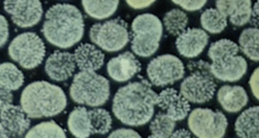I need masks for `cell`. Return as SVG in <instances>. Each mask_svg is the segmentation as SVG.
Masks as SVG:
<instances>
[{
	"label": "cell",
	"mask_w": 259,
	"mask_h": 138,
	"mask_svg": "<svg viewBox=\"0 0 259 138\" xmlns=\"http://www.w3.org/2000/svg\"><path fill=\"white\" fill-rule=\"evenodd\" d=\"M158 94L144 78L119 88L113 98L112 111L122 124L140 127L152 120Z\"/></svg>",
	"instance_id": "obj_1"
},
{
	"label": "cell",
	"mask_w": 259,
	"mask_h": 138,
	"mask_svg": "<svg viewBox=\"0 0 259 138\" xmlns=\"http://www.w3.org/2000/svg\"><path fill=\"white\" fill-rule=\"evenodd\" d=\"M42 33L52 45L62 50L70 49L85 34L83 14L72 5H54L45 13Z\"/></svg>",
	"instance_id": "obj_2"
},
{
	"label": "cell",
	"mask_w": 259,
	"mask_h": 138,
	"mask_svg": "<svg viewBox=\"0 0 259 138\" xmlns=\"http://www.w3.org/2000/svg\"><path fill=\"white\" fill-rule=\"evenodd\" d=\"M67 106L63 89L45 81L27 85L21 94L20 107L29 118L53 117L62 113Z\"/></svg>",
	"instance_id": "obj_3"
},
{
	"label": "cell",
	"mask_w": 259,
	"mask_h": 138,
	"mask_svg": "<svg viewBox=\"0 0 259 138\" xmlns=\"http://www.w3.org/2000/svg\"><path fill=\"white\" fill-rule=\"evenodd\" d=\"M69 94L74 103L97 108L108 102L110 83L97 72L79 71L73 78Z\"/></svg>",
	"instance_id": "obj_4"
},
{
	"label": "cell",
	"mask_w": 259,
	"mask_h": 138,
	"mask_svg": "<svg viewBox=\"0 0 259 138\" xmlns=\"http://www.w3.org/2000/svg\"><path fill=\"white\" fill-rule=\"evenodd\" d=\"M188 76L180 85V94L190 104H204L211 101L217 89L215 79L210 71V64L200 60L189 62Z\"/></svg>",
	"instance_id": "obj_5"
},
{
	"label": "cell",
	"mask_w": 259,
	"mask_h": 138,
	"mask_svg": "<svg viewBox=\"0 0 259 138\" xmlns=\"http://www.w3.org/2000/svg\"><path fill=\"white\" fill-rule=\"evenodd\" d=\"M163 25L153 14H142L133 20L130 33L131 48L135 56L149 58L159 49Z\"/></svg>",
	"instance_id": "obj_6"
},
{
	"label": "cell",
	"mask_w": 259,
	"mask_h": 138,
	"mask_svg": "<svg viewBox=\"0 0 259 138\" xmlns=\"http://www.w3.org/2000/svg\"><path fill=\"white\" fill-rule=\"evenodd\" d=\"M92 43L108 53L119 52L130 42L128 25L120 17L95 23L89 32Z\"/></svg>",
	"instance_id": "obj_7"
},
{
	"label": "cell",
	"mask_w": 259,
	"mask_h": 138,
	"mask_svg": "<svg viewBox=\"0 0 259 138\" xmlns=\"http://www.w3.org/2000/svg\"><path fill=\"white\" fill-rule=\"evenodd\" d=\"M9 55L24 69H34L42 64L46 55L43 40L32 32L15 37L9 46Z\"/></svg>",
	"instance_id": "obj_8"
},
{
	"label": "cell",
	"mask_w": 259,
	"mask_h": 138,
	"mask_svg": "<svg viewBox=\"0 0 259 138\" xmlns=\"http://www.w3.org/2000/svg\"><path fill=\"white\" fill-rule=\"evenodd\" d=\"M188 128L197 138H223L228 119L220 110L197 108L188 114Z\"/></svg>",
	"instance_id": "obj_9"
},
{
	"label": "cell",
	"mask_w": 259,
	"mask_h": 138,
	"mask_svg": "<svg viewBox=\"0 0 259 138\" xmlns=\"http://www.w3.org/2000/svg\"><path fill=\"white\" fill-rule=\"evenodd\" d=\"M182 61L174 55H162L153 59L147 67V74L151 85L166 87L180 81L185 75Z\"/></svg>",
	"instance_id": "obj_10"
},
{
	"label": "cell",
	"mask_w": 259,
	"mask_h": 138,
	"mask_svg": "<svg viewBox=\"0 0 259 138\" xmlns=\"http://www.w3.org/2000/svg\"><path fill=\"white\" fill-rule=\"evenodd\" d=\"M4 8L14 24L22 28L37 25L43 16V7L39 0H6Z\"/></svg>",
	"instance_id": "obj_11"
},
{
	"label": "cell",
	"mask_w": 259,
	"mask_h": 138,
	"mask_svg": "<svg viewBox=\"0 0 259 138\" xmlns=\"http://www.w3.org/2000/svg\"><path fill=\"white\" fill-rule=\"evenodd\" d=\"M30 127V118L20 106L10 105L0 111V129L6 138H24Z\"/></svg>",
	"instance_id": "obj_12"
},
{
	"label": "cell",
	"mask_w": 259,
	"mask_h": 138,
	"mask_svg": "<svg viewBox=\"0 0 259 138\" xmlns=\"http://www.w3.org/2000/svg\"><path fill=\"white\" fill-rule=\"evenodd\" d=\"M247 70L248 63L246 59L238 55L210 63V71L213 78L221 82H238L244 78Z\"/></svg>",
	"instance_id": "obj_13"
},
{
	"label": "cell",
	"mask_w": 259,
	"mask_h": 138,
	"mask_svg": "<svg viewBox=\"0 0 259 138\" xmlns=\"http://www.w3.org/2000/svg\"><path fill=\"white\" fill-rule=\"evenodd\" d=\"M141 70V64L131 52L122 53L112 58L107 64V72L115 82H127L132 80Z\"/></svg>",
	"instance_id": "obj_14"
},
{
	"label": "cell",
	"mask_w": 259,
	"mask_h": 138,
	"mask_svg": "<svg viewBox=\"0 0 259 138\" xmlns=\"http://www.w3.org/2000/svg\"><path fill=\"white\" fill-rule=\"evenodd\" d=\"M156 105L175 121L183 120L190 112V104L175 88L162 90L158 95Z\"/></svg>",
	"instance_id": "obj_15"
},
{
	"label": "cell",
	"mask_w": 259,
	"mask_h": 138,
	"mask_svg": "<svg viewBox=\"0 0 259 138\" xmlns=\"http://www.w3.org/2000/svg\"><path fill=\"white\" fill-rule=\"evenodd\" d=\"M209 36L204 29L198 27L186 28L178 36L176 48L179 54L185 58L193 59L199 57L208 44Z\"/></svg>",
	"instance_id": "obj_16"
},
{
	"label": "cell",
	"mask_w": 259,
	"mask_h": 138,
	"mask_svg": "<svg viewBox=\"0 0 259 138\" xmlns=\"http://www.w3.org/2000/svg\"><path fill=\"white\" fill-rule=\"evenodd\" d=\"M75 60L73 54L56 51L47 58L45 62L46 74L55 82L69 80L75 71Z\"/></svg>",
	"instance_id": "obj_17"
},
{
	"label": "cell",
	"mask_w": 259,
	"mask_h": 138,
	"mask_svg": "<svg viewBox=\"0 0 259 138\" xmlns=\"http://www.w3.org/2000/svg\"><path fill=\"white\" fill-rule=\"evenodd\" d=\"M215 6L217 10L227 19H229L234 26H244L251 21L252 3L250 0H244V2L219 0Z\"/></svg>",
	"instance_id": "obj_18"
},
{
	"label": "cell",
	"mask_w": 259,
	"mask_h": 138,
	"mask_svg": "<svg viewBox=\"0 0 259 138\" xmlns=\"http://www.w3.org/2000/svg\"><path fill=\"white\" fill-rule=\"evenodd\" d=\"M75 64L80 71H96L105 63L104 53L90 43L78 45L73 54Z\"/></svg>",
	"instance_id": "obj_19"
},
{
	"label": "cell",
	"mask_w": 259,
	"mask_h": 138,
	"mask_svg": "<svg viewBox=\"0 0 259 138\" xmlns=\"http://www.w3.org/2000/svg\"><path fill=\"white\" fill-rule=\"evenodd\" d=\"M248 101L247 91L241 86L225 85L218 91V102L226 112H239L245 108Z\"/></svg>",
	"instance_id": "obj_20"
},
{
	"label": "cell",
	"mask_w": 259,
	"mask_h": 138,
	"mask_svg": "<svg viewBox=\"0 0 259 138\" xmlns=\"http://www.w3.org/2000/svg\"><path fill=\"white\" fill-rule=\"evenodd\" d=\"M258 106L242 112L235 121V133L239 138H259Z\"/></svg>",
	"instance_id": "obj_21"
},
{
	"label": "cell",
	"mask_w": 259,
	"mask_h": 138,
	"mask_svg": "<svg viewBox=\"0 0 259 138\" xmlns=\"http://www.w3.org/2000/svg\"><path fill=\"white\" fill-rule=\"evenodd\" d=\"M68 129L75 138H89L91 134V125L89 110L84 106H78L69 113Z\"/></svg>",
	"instance_id": "obj_22"
},
{
	"label": "cell",
	"mask_w": 259,
	"mask_h": 138,
	"mask_svg": "<svg viewBox=\"0 0 259 138\" xmlns=\"http://www.w3.org/2000/svg\"><path fill=\"white\" fill-rule=\"evenodd\" d=\"M258 38L259 32L256 27L244 29L238 38V50L254 62H257L259 60Z\"/></svg>",
	"instance_id": "obj_23"
},
{
	"label": "cell",
	"mask_w": 259,
	"mask_h": 138,
	"mask_svg": "<svg viewBox=\"0 0 259 138\" xmlns=\"http://www.w3.org/2000/svg\"><path fill=\"white\" fill-rule=\"evenodd\" d=\"M24 84L23 72L13 63L5 62L0 64V85L15 91L21 88Z\"/></svg>",
	"instance_id": "obj_24"
},
{
	"label": "cell",
	"mask_w": 259,
	"mask_h": 138,
	"mask_svg": "<svg viewBox=\"0 0 259 138\" xmlns=\"http://www.w3.org/2000/svg\"><path fill=\"white\" fill-rule=\"evenodd\" d=\"M82 6L90 17L102 20L111 17L117 11L119 2L118 0H113V2H89V0H84V2H82Z\"/></svg>",
	"instance_id": "obj_25"
},
{
	"label": "cell",
	"mask_w": 259,
	"mask_h": 138,
	"mask_svg": "<svg viewBox=\"0 0 259 138\" xmlns=\"http://www.w3.org/2000/svg\"><path fill=\"white\" fill-rule=\"evenodd\" d=\"M201 24L204 30L210 34H221L228 25V19L217 9L210 8L202 13Z\"/></svg>",
	"instance_id": "obj_26"
},
{
	"label": "cell",
	"mask_w": 259,
	"mask_h": 138,
	"mask_svg": "<svg viewBox=\"0 0 259 138\" xmlns=\"http://www.w3.org/2000/svg\"><path fill=\"white\" fill-rule=\"evenodd\" d=\"M162 25H164L169 35L178 37L187 28L188 16L182 10L172 9L164 15Z\"/></svg>",
	"instance_id": "obj_27"
},
{
	"label": "cell",
	"mask_w": 259,
	"mask_h": 138,
	"mask_svg": "<svg viewBox=\"0 0 259 138\" xmlns=\"http://www.w3.org/2000/svg\"><path fill=\"white\" fill-rule=\"evenodd\" d=\"M24 138H67L66 133L56 121H43L27 131Z\"/></svg>",
	"instance_id": "obj_28"
},
{
	"label": "cell",
	"mask_w": 259,
	"mask_h": 138,
	"mask_svg": "<svg viewBox=\"0 0 259 138\" xmlns=\"http://www.w3.org/2000/svg\"><path fill=\"white\" fill-rule=\"evenodd\" d=\"M239 53L238 46L235 42L229 39H221L210 45L208 51V57L211 62L237 56Z\"/></svg>",
	"instance_id": "obj_29"
},
{
	"label": "cell",
	"mask_w": 259,
	"mask_h": 138,
	"mask_svg": "<svg viewBox=\"0 0 259 138\" xmlns=\"http://www.w3.org/2000/svg\"><path fill=\"white\" fill-rule=\"evenodd\" d=\"M90 125H91V134H101L105 135L109 133L112 128V116L111 114L103 108H92L89 110Z\"/></svg>",
	"instance_id": "obj_30"
},
{
	"label": "cell",
	"mask_w": 259,
	"mask_h": 138,
	"mask_svg": "<svg viewBox=\"0 0 259 138\" xmlns=\"http://www.w3.org/2000/svg\"><path fill=\"white\" fill-rule=\"evenodd\" d=\"M150 130L152 135L159 138H170L176 130V121L164 112H159L152 119Z\"/></svg>",
	"instance_id": "obj_31"
},
{
	"label": "cell",
	"mask_w": 259,
	"mask_h": 138,
	"mask_svg": "<svg viewBox=\"0 0 259 138\" xmlns=\"http://www.w3.org/2000/svg\"><path fill=\"white\" fill-rule=\"evenodd\" d=\"M175 5L179 6L180 8H182L185 11H189V12H193V11H199L201 9H203L205 7V5L207 4V2L203 0V2H186V0H174L172 2Z\"/></svg>",
	"instance_id": "obj_32"
},
{
	"label": "cell",
	"mask_w": 259,
	"mask_h": 138,
	"mask_svg": "<svg viewBox=\"0 0 259 138\" xmlns=\"http://www.w3.org/2000/svg\"><path fill=\"white\" fill-rule=\"evenodd\" d=\"M13 94L12 91L0 85V111L7 108L8 106L13 104Z\"/></svg>",
	"instance_id": "obj_33"
},
{
	"label": "cell",
	"mask_w": 259,
	"mask_h": 138,
	"mask_svg": "<svg viewBox=\"0 0 259 138\" xmlns=\"http://www.w3.org/2000/svg\"><path fill=\"white\" fill-rule=\"evenodd\" d=\"M10 37V29L7 18L4 15H0V48L8 42Z\"/></svg>",
	"instance_id": "obj_34"
},
{
	"label": "cell",
	"mask_w": 259,
	"mask_h": 138,
	"mask_svg": "<svg viewBox=\"0 0 259 138\" xmlns=\"http://www.w3.org/2000/svg\"><path fill=\"white\" fill-rule=\"evenodd\" d=\"M107 138H142L136 131L132 129H117L113 131Z\"/></svg>",
	"instance_id": "obj_35"
},
{
	"label": "cell",
	"mask_w": 259,
	"mask_h": 138,
	"mask_svg": "<svg viewBox=\"0 0 259 138\" xmlns=\"http://www.w3.org/2000/svg\"><path fill=\"white\" fill-rule=\"evenodd\" d=\"M258 72H259V68H256L254 70V72L252 73L250 81H249V85L252 90V94L256 100L259 99V97H258Z\"/></svg>",
	"instance_id": "obj_36"
},
{
	"label": "cell",
	"mask_w": 259,
	"mask_h": 138,
	"mask_svg": "<svg viewBox=\"0 0 259 138\" xmlns=\"http://www.w3.org/2000/svg\"><path fill=\"white\" fill-rule=\"evenodd\" d=\"M155 2H131V0H126V5L135 10H140V9H145L151 7Z\"/></svg>",
	"instance_id": "obj_37"
},
{
	"label": "cell",
	"mask_w": 259,
	"mask_h": 138,
	"mask_svg": "<svg viewBox=\"0 0 259 138\" xmlns=\"http://www.w3.org/2000/svg\"><path fill=\"white\" fill-rule=\"evenodd\" d=\"M170 138H196V137H193L188 130L179 129V130H176L172 133Z\"/></svg>",
	"instance_id": "obj_38"
},
{
	"label": "cell",
	"mask_w": 259,
	"mask_h": 138,
	"mask_svg": "<svg viewBox=\"0 0 259 138\" xmlns=\"http://www.w3.org/2000/svg\"><path fill=\"white\" fill-rule=\"evenodd\" d=\"M258 6H259L258 2L254 6H252V17H251V21H250L256 28L258 25Z\"/></svg>",
	"instance_id": "obj_39"
},
{
	"label": "cell",
	"mask_w": 259,
	"mask_h": 138,
	"mask_svg": "<svg viewBox=\"0 0 259 138\" xmlns=\"http://www.w3.org/2000/svg\"><path fill=\"white\" fill-rule=\"evenodd\" d=\"M0 138H6V136H5V134H4L2 129H0Z\"/></svg>",
	"instance_id": "obj_40"
},
{
	"label": "cell",
	"mask_w": 259,
	"mask_h": 138,
	"mask_svg": "<svg viewBox=\"0 0 259 138\" xmlns=\"http://www.w3.org/2000/svg\"><path fill=\"white\" fill-rule=\"evenodd\" d=\"M147 138H159V137H157V136H155V135H149Z\"/></svg>",
	"instance_id": "obj_41"
}]
</instances>
